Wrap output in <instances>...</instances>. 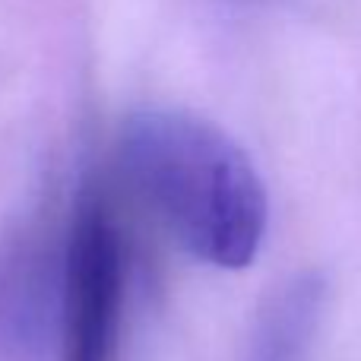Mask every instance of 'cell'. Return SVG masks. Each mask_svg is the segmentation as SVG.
I'll return each instance as SVG.
<instances>
[{
	"label": "cell",
	"instance_id": "4",
	"mask_svg": "<svg viewBox=\"0 0 361 361\" xmlns=\"http://www.w3.org/2000/svg\"><path fill=\"white\" fill-rule=\"evenodd\" d=\"M32 244L0 247V336L4 343H29L42 326L44 311V269Z\"/></svg>",
	"mask_w": 361,
	"mask_h": 361
},
{
	"label": "cell",
	"instance_id": "1",
	"mask_svg": "<svg viewBox=\"0 0 361 361\" xmlns=\"http://www.w3.org/2000/svg\"><path fill=\"white\" fill-rule=\"evenodd\" d=\"M118 169L187 254L244 269L267 235V187L250 156L209 121L146 108L124 124Z\"/></svg>",
	"mask_w": 361,
	"mask_h": 361
},
{
	"label": "cell",
	"instance_id": "2",
	"mask_svg": "<svg viewBox=\"0 0 361 361\" xmlns=\"http://www.w3.org/2000/svg\"><path fill=\"white\" fill-rule=\"evenodd\" d=\"M124 238L105 193L80 190L61 269V361H114L124 305Z\"/></svg>",
	"mask_w": 361,
	"mask_h": 361
},
{
	"label": "cell",
	"instance_id": "3",
	"mask_svg": "<svg viewBox=\"0 0 361 361\" xmlns=\"http://www.w3.org/2000/svg\"><path fill=\"white\" fill-rule=\"evenodd\" d=\"M326 286L317 273L288 279L267 298L250 333L247 361H307L324 314Z\"/></svg>",
	"mask_w": 361,
	"mask_h": 361
}]
</instances>
